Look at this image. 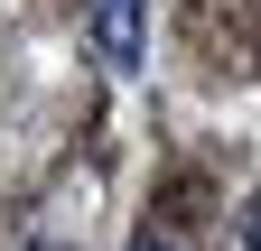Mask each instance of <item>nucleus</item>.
<instances>
[{
    "label": "nucleus",
    "instance_id": "obj_2",
    "mask_svg": "<svg viewBox=\"0 0 261 251\" xmlns=\"http://www.w3.org/2000/svg\"><path fill=\"white\" fill-rule=\"evenodd\" d=\"M243 251H261V196L243 205Z\"/></svg>",
    "mask_w": 261,
    "mask_h": 251
},
{
    "label": "nucleus",
    "instance_id": "obj_3",
    "mask_svg": "<svg viewBox=\"0 0 261 251\" xmlns=\"http://www.w3.org/2000/svg\"><path fill=\"white\" fill-rule=\"evenodd\" d=\"M130 251H168V242H130Z\"/></svg>",
    "mask_w": 261,
    "mask_h": 251
},
{
    "label": "nucleus",
    "instance_id": "obj_1",
    "mask_svg": "<svg viewBox=\"0 0 261 251\" xmlns=\"http://www.w3.org/2000/svg\"><path fill=\"white\" fill-rule=\"evenodd\" d=\"M93 47L112 75H140L149 56V0H93Z\"/></svg>",
    "mask_w": 261,
    "mask_h": 251
},
{
    "label": "nucleus",
    "instance_id": "obj_4",
    "mask_svg": "<svg viewBox=\"0 0 261 251\" xmlns=\"http://www.w3.org/2000/svg\"><path fill=\"white\" fill-rule=\"evenodd\" d=\"M28 251H65V242H28Z\"/></svg>",
    "mask_w": 261,
    "mask_h": 251
}]
</instances>
